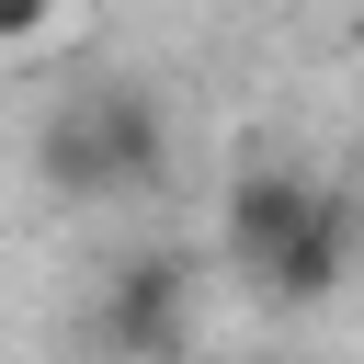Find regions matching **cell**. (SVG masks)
<instances>
[{"mask_svg": "<svg viewBox=\"0 0 364 364\" xmlns=\"http://www.w3.org/2000/svg\"><path fill=\"white\" fill-rule=\"evenodd\" d=\"M46 23H57V0H0V46H34Z\"/></svg>", "mask_w": 364, "mask_h": 364, "instance_id": "obj_5", "label": "cell"}, {"mask_svg": "<svg viewBox=\"0 0 364 364\" xmlns=\"http://www.w3.org/2000/svg\"><path fill=\"white\" fill-rule=\"evenodd\" d=\"M91 353L102 364H193V262L182 250H125L91 284Z\"/></svg>", "mask_w": 364, "mask_h": 364, "instance_id": "obj_2", "label": "cell"}, {"mask_svg": "<svg viewBox=\"0 0 364 364\" xmlns=\"http://www.w3.org/2000/svg\"><path fill=\"white\" fill-rule=\"evenodd\" d=\"M318 205H330V182H318V171H239V182H228V216H216L228 273L273 284V262L318 228Z\"/></svg>", "mask_w": 364, "mask_h": 364, "instance_id": "obj_3", "label": "cell"}, {"mask_svg": "<svg viewBox=\"0 0 364 364\" xmlns=\"http://www.w3.org/2000/svg\"><path fill=\"white\" fill-rule=\"evenodd\" d=\"M159 171H171V125L136 80H68L57 114L34 125V182L57 205H136L159 193Z\"/></svg>", "mask_w": 364, "mask_h": 364, "instance_id": "obj_1", "label": "cell"}, {"mask_svg": "<svg viewBox=\"0 0 364 364\" xmlns=\"http://www.w3.org/2000/svg\"><path fill=\"white\" fill-rule=\"evenodd\" d=\"M353 262H364V250H353V193H330V205H318V228L273 262V284H262V296H273V307H330V296L353 284Z\"/></svg>", "mask_w": 364, "mask_h": 364, "instance_id": "obj_4", "label": "cell"}, {"mask_svg": "<svg viewBox=\"0 0 364 364\" xmlns=\"http://www.w3.org/2000/svg\"><path fill=\"white\" fill-rule=\"evenodd\" d=\"M353 250H364V193H353Z\"/></svg>", "mask_w": 364, "mask_h": 364, "instance_id": "obj_6", "label": "cell"}]
</instances>
